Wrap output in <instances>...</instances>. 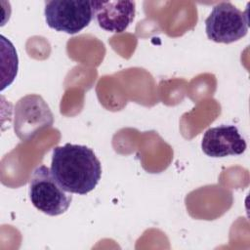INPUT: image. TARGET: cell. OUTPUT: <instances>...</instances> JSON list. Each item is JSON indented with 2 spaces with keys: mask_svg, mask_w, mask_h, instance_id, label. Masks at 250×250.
Masks as SVG:
<instances>
[{
  "mask_svg": "<svg viewBox=\"0 0 250 250\" xmlns=\"http://www.w3.org/2000/svg\"><path fill=\"white\" fill-rule=\"evenodd\" d=\"M51 171L65 191L84 195L98 185L102 165L88 146L67 143L53 149Z\"/></svg>",
  "mask_w": 250,
  "mask_h": 250,
  "instance_id": "cell-1",
  "label": "cell"
},
{
  "mask_svg": "<svg viewBox=\"0 0 250 250\" xmlns=\"http://www.w3.org/2000/svg\"><path fill=\"white\" fill-rule=\"evenodd\" d=\"M29 198L36 209L49 216L64 213L72 201V196L60 186L51 169L45 165L36 167L32 172Z\"/></svg>",
  "mask_w": 250,
  "mask_h": 250,
  "instance_id": "cell-2",
  "label": "cell"
},
{
  "mask_svg": "<svg viewBox=\"0 0 250 250\" xmlns=\"http://www.w3.org/2000/svg\"><path fill=\"white\" fill-rule=\"evenodd\" d=\"M248 26L247 11H240L230 2L215 5L205 20L207 37L217 43L229 44L241 39L247 34Z\"/></svg>",
  "mask_w": 250,
  "mask_h": 250,
  "instance_id": "cell-3",
  "label": "cell"
},
{
  "mask_svg": "<svg viewBox=\"0 0 250 250\" xmlns=\"http://www.w3.org/2000/svg\"><path fill=\"white\" fill-rule=\"evenodd\" d=\"M45 20L49 27L68 34H75L93 20L92 1L53 0L45 2Z\"/></svg>",
  "mask_w": 250,
  "mask_h": 250,
  "instance_id": "cell-4",
  "label": "cell"
},
{
  "mask_svg": "<svg viewBox=\"0 0 250 250\" xmlns=\"http://www.w3.org/2000/svg\"><path fill=\"white\" fill-rule=\"evenodd\" d=\"M53 114L44 100L29 95L19 101L15 111V131L20 139H32L41 129L51 126Z\"/></svg>",
  "mask_w": 250,
  "mask_h": 250,
  "instance_id": "cell-5",
  "label": "cell"
},
{
  "mask_svg": "<svg viewBox=\"0 0 250 250\" xmlns=\"http://www.w3.org/2000/svg\"><path fill=\"white\" fill-rule=\"evenodd\" d=\"M201 148L210 157L240 155L246 149V142L235 126L223 124L204 133Z\"/></svg>",
  "mask_w": 250,
  "mask_h": 250,
  "instance_id": "cell-6",
  "label": "cell"
},
{
  "mask_svg": "<svg viewBox=\"0 0 250 250\" xmlns=\"http://www.w3.org/2000/svg\"><path fill=\"white\" fill-rule=\"evenodd\" d=\"M93 19L99 26L106 31L121 33L133 21L136 13L134 1H101L93 0Z\"/></svg>",
  "mask_w": 250,
  "mask_h": 250,
  "instance_id": "cell-7",
  "label": "cell"
}]
</instances>
